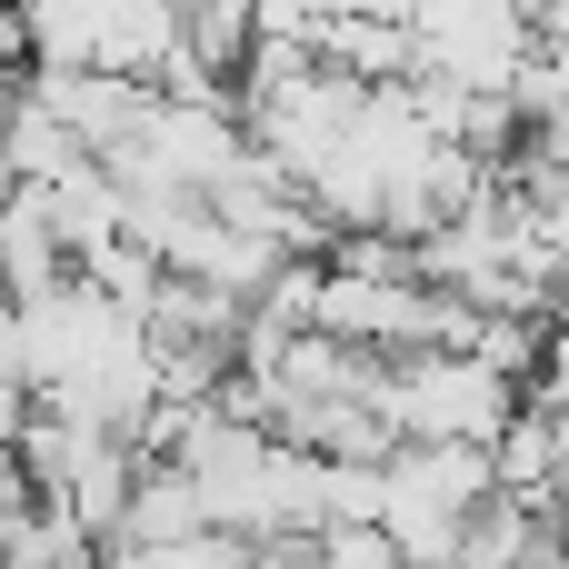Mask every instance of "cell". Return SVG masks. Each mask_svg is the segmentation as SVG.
<instances>
[{"instance_id": "6da1fadb", "label": "cell", "mask_w": 569, "mask_h": 569, "mask_svg": "<svg viewBox=\"0 0 569 569\" xmlns=\"http://www.w3.org/2000/svg\"><path fill=\"white\" fill-rule=\"evenodd\" d=\"M490 500H500L490 450H460V440H400V450L380 460V520H370V530H390L400 569H450V560H460V540H470V520H480Z\"/></svg>"}, {"instance_id": "7a4b0ae2", "label": "cell", "mask_w": 569, "mask_h": 569, "mask_svg": "<svg viewBox=\"0 0 569 569\" xmlns=\"http://www.w3.org/2000/svg\"><path fill=\"white\" fill-rule=\"evenodd\" d=\"M370 410L390 420V440H460V450H490V440L510 430L520 390H510L490 360H470V350H400V360H380Z\"/></svg>"}, {"instance_id": "3957f363", "label": "cell", "mask_w": 569, "mask_h": 569, "mask_svg": "<svg viewBox=\"0 0 569 569\" xmlns=\"http://www.w3.org/2000/svg\"><path fill=\"white\" fill-rule=\"evenodd\" d=\"M70 280V250L50 230V200L40 190H0V300H40Z\"/></svg>"}, {"instance_id": "277c9868", "label": "cell", "mask_w": 569, "mask_h": 569, "mask_svg": "<svg viewBox=\"0 0 569 569\" xmlns=\"http://www.w3.org/2000/svg\"><path fill=\"white\" fill-rule=\"evenodd\" d=\"M100 569H250V550L220 530H190V540H120L100 550Z\"/></svg>"}, {"instance_id": "5b68a950", "label": "cell", "mask_w": 569, "mask_h": 569, "mask_svg": "<svg viewBox=\"0 0 569 569\" xmlns=\"http://www.w3.org/2000/svg\"><path fill=\"white\" fill-rule=\"evenodd\" d=\"M310 569H400V550H390V530H370V520H330V530L310 540Z\"/></svg>"}, {"instance_id": "8992f818", "label": "cell", "mask_w": 569, "mask_h": 569, "mask_svg": "<svg viewBox=\"0 0 569 569\" xmlns=\"http://www.w3.org/2000/svg\"><path fill=\"white\" fill-rule=\"evenodd\" d=\"M30 60V30H20V0H0V80H20Z\"/></svg>"}, {"instance_id": "52a82bcc", "label": "cell", "mask_w": 569, "mask_h": 569, "mask_svg": "<svg viewBox=\"0 0 569 569\" xmlns=\"http://www.w3.org/2000/svg\"><path fill=\"white\" fill-rule=\"evenodd\" d=\"M250 569H310V540H270V550H250Z\"/></svg>"}, {"instance_id": "ba28073f", "label": "cell", "mask_w": 569, "mask_h": 569, "mask_svg": "<svg viewBox=\"0 0 569 569\" xmlns=\"http://www.w3.org/2000/svg\"><path fill=\"white\" fill-rule=\"evenodd\" d=\"M550 530H560V550H569V480H560V500H550Z\"/></svg>"}]
</instances>
